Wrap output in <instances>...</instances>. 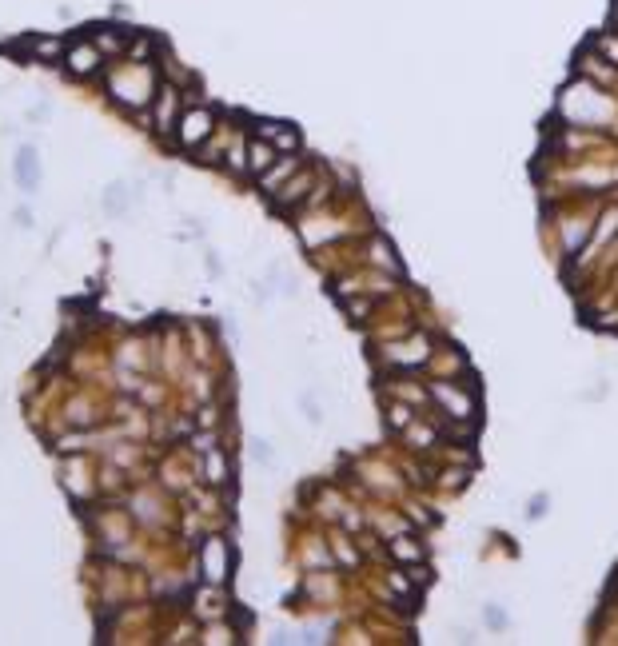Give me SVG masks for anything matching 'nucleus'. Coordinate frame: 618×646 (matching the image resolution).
I'll return each instance as SVG.
<instances>
[{"label": "nucleus", "mask_w": 618, "mask_h": 646, "mask_svg": "<svg viewBox=\"0 0 618 646\" xmlns=\"http://www.w3.org/2000/svg\"><path fill=\"white\" fill-rule=\"evenodd\" d=\"M212 132H216V112H212V108H204V104L184 108V112H180V120H176V140H180L184 148H200Z\"/></svg>", "instance_id": "1"}, {"label": "nucleus", "mask_w": 618, "mask_h": 646, "mask_svg": "<svg viewBox=\"0 0 618 646\" xmlns=\"http://www.w3.org/2000/svg\"><path fill=\"white\" fill-rule=\"evenodd\" d=\"M100 64H104V52L96 48V40H76V44H68V52H64V68H68L72 76H96Z\"/></svg>", "instance_id": "2"}, {"label": "nucleus", "mask_w": 618, "mask_h": 646, "mask_svg": "<svg viewBox=\"0 0 618 646\" xmlns=\"http://www.w3.org/2000/svg\"><path fill=\"white\" fill-rule=\"evenodd\" d=\"M180 92L172 88V84H160L156 88V108H152V116H156V132H176V120H180Z\"/></svg>", "instance_id": "3"}, {"label": "nucleus", "mask_w": 618, "mask_h": 646, "mask_svg": "<svg viewBox=\"0 0 618 646\" xmlns=\"http://www.w3.org/2000/svg\"><path fill=\"white\" fill-rule=\"evenodd\" d=\"M16 184H20V192H36L40 188V156L28 144L16 152Z\"/></svg>", "instance_id": "4"}, {"label": "nucleus", "mask_w": 618, "mask_h": 646, "mask_svg": "<svg viewBox=\"0 0 618 646\" xmlns=\"http://www.w3.org/2000/svg\"><path fill=\"white\" fill-rule=\"evenodd\" d=\"M204 579L208 583H224L228 579V547H224V539H212L204 547Z\"/></svg>", "instance_id": "5"}, {"label": "nucleus", "mask_w": 618, "mask_h": 646, "mask_svg": "<svg viewBox=\"0 0 618 646\" xmlns=\"http://www.w3.org/2000/svg\"><path fill=\"white\" fill-rule=\"evenodd\" d=\"M20 48H24V52H32L36 60H44V64H52L56 56H64V52H68V48H64L60 40H52V36H24V40H20Z\"/></svg>", "instance_id": "6"}, {"label": "nucleus", "mask_w": 618, "mask_h": 646, "mask_svg": "<svg viewBox=\"0 0 618 646\" xmlns=\"http://www.w3.org/2000/svg\"><path fill=\"white\" fill-rule=\"evenodd\" d=\"M272 164H276V144H272V140H260V136H256V140L248 144V172L264 176V172H268Z\"/></svg>", "instance_id": "7"}, {"label": "nucleus", "mask_w": 618, "mask_h": 646, "mask_svg": "<svg viewBox=\"0 0 618 646\" xmlns=\"http://www.w3.org/2000/svg\"><path fill=\"white\" fill-rule=\"evenodd\" d=\"M96 48L104 56H116V52H128V32H116V28H96Z\"/></svg>", "instance_id": "8"}, {"label": "nucleus", "mask_w": 618, "mask_h": 646, "mask_svg": "<svg viewBox=\"0 0 618 646\" xmlns=\"http://www.w3.org/2000/svg\"><path fill=\"white\" fill-rule=\"evenodd\" d=\"M292 168H296V156H284L280 164H272V168L260 176V180H264V188H268V192H276V184H280V180H284Z\"/></svg>", "instance_id": "9"}, {"label": "nucleus", "mask_w": 618, "mask_h": 646, "mask_svg": "<svg viewBox=\"0 0 618 646\" xmlns=\"http://www.w3.org/2000/svg\"><path fill=\"white\" fill-rule=\"evenodd\" d=\"M276 152H296L300 148V136H296V128H288V124H280V132H276Z\"/></svg>", "instance_id": "10"}, {"label": "nucleus", "mask_w": 618, "mask_h": 646, "mask_svg": "<svg viewBox=\"0 0 618 646\" xmlns=\"http://www.w3.org/2000/svg\"><path fill=\"white\" fill-rule=\"evenodd\" d=\"M208 475H212V483H224V479H228V463H224L216 451L208 455Z\"/></svg>", "instance_id": "11"}, {"label": "nucleus", "mask_w": 618, "mask_h": 646, "mask_svg": "<svg viewBox=\"0 0 618 646\" xmlns=\"http://www.w3.org/2000/svg\"><path fill=\"white\" fill-rule=\"evenodd\" d=\"M304 184H308V180H304V176H300V180H296V184H292V188H284V196H280V204H292V200H296V196H300V192H304Z\"/></svg>", "instance_id": "12"}]
</instances>
